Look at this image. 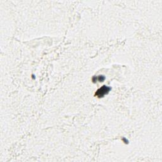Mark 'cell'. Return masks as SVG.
<instances>
[{
  "label": "cell",
  "mask_w": 162,
  "mask_h": 162,
  "mask_svg": "<svg viewBox=\"0 0 162 162\" xmlns=\"http://www.w3.org/2000/svg\"><path fill=\"white\" fill-rule=\"evenodd\" d=\"M110 87H106V86H104L102 87L99 89L97 91V92H96V96H97L99 98L103 97L104 96L110 91Z\"/></svg>",
  "instance_id": "6da1fadb"
}]
</instances>
